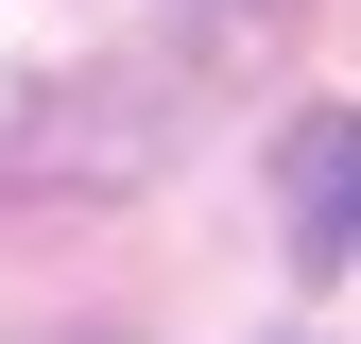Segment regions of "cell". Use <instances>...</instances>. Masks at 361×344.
<instances>
[{"instance_id": "6da1fadb", "label": "cell", "mask_w": 361, "mask_h": 344, "mask_svg": "<svg viewBox=\"0 0 361 344\" xmlns=\"http://www.w3.org/2000/svg\"><path fill=\"white\" fill-rule=\"evenodd\" d=\"M276 207H293V241L310 258H361V121H293V155H276Z\"/></svg>"}]
</instances>
